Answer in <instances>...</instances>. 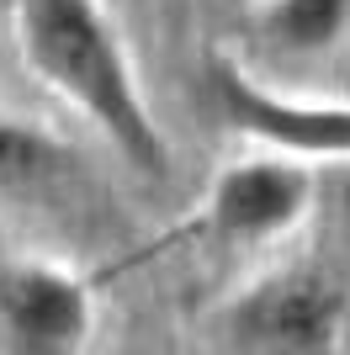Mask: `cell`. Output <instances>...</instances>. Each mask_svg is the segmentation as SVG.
I'll list each match as a JSON object with an SVG mask.
<instances>
[{
  "label": "cell",
  "instance_id": "3",
  "mask_svg": "<svg viewBox=\"0 0 350 355\" xmlns=\"http://www.w3.org/2000/svg\"><path fill=\"white\" fill-rule=\"evenodd\" d=\"M212 112L233 133L265 144L287 159H350V101H292L249 80L239 64L212 59L207 64Z\"/></svg>",
  "mask_w": 350,
  "mask_h": 355
},
{
  "label": "cell",
  "instance_id": "7",
  "mask_svg": "<svg viewBox=\"0 0 350 355\" xmlns=\"http://www.w3.org/2000/svg\"><path fill=\"white\" fill-rule=\"evenodd\" d=\"M64 164L58 144L27 122H16L0 112V191H22V186H38Z\"/></svg>",
  "mask_w": 350,
  "mask_h": 355
},
{
  "label": "cell",
  "instance_id": "4",
  "mask_svg": "<svg viewBox=\"0 0 350 355\" xmlns=\"http://www.w3.org/2000/svg\"><path fill=\"white\" fill-rule=\"evenodd\" d=\"M308 202H313V175L287 154L228 164L202 202V239L228 250L271 244L308 218Z\"/></svg>",
  "mask_w": 350,
  "mask_h": 355
},
{
  "label": "cell",
  "instance_id": "2",
  "mask_svg": "<svg viewBox=\"0 0 350 355\" xmlns=\"http://www.w3.org/2000/svg\"><path fill=\"white\" fill-rule=\"evenodd\" d=\"M212 334L223 350L249 355H329L345 334V292L319 270H276L233 297Z\"/></svg>",
  "mask_w": 350,
  "mask_h": 355
},
{
  "label": "cell",
  "instance_id": "5",
  "mask_svg": "<svg viewBox=\"0 0 350 355\" xmlns=\"http://www.w3.org/2000/svg\"><path fill=\"white\" fill-rule=\"evenodd\" d=\"M0 334L16 355H74L96 334V297L58 266H6Z\"/></svg>",
  "mask_w": 350,
  "mask_h": 355
},
{
  "label": "cell",
  "instance_id": "6",
  "mask_svg": "<svg viewBox=\"0 0 350 355\" xmlns=\"http://www.w3.org/2000/svg\"><path fill=\"white\" fill-rule=\"evenodd\" d=\"M350 21V0H260L255 27L281 53H324Z\"/></svg>",
  "mask_w": 350,
  "mask_h": 355
},
{
  "label": "cell",
  "instance_id": "1",
  "mask_svg": "<svg viewBox=\"0 0 350 355\" xmlns=\"http://www.w3.org/2000/svg\"><path fill=\"white\" fill-rule=\"evenodd\" d=\"M16 43L32 74L138 170L165 180L170 148L101 0H16Z\"/></svg>",
  "mask_w": 350,
  "mask_h": 355
}]
</instances>
